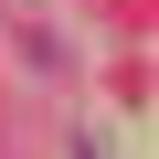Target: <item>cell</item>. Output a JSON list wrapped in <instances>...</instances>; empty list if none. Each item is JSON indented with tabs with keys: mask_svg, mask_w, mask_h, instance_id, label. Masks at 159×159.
Masks as SVG:
<instances>
[{
	"mask_svg": "<svg viewBox=\"0 0 159 159\" xmlns=\"http://www.w3.org/2000/svg\"><path fill=\"white\" fill-rule=\"evenodd\" d=\"M74 159H96V148H74Z\"/></svg>",
	"mask_w": 159,
	"mask_h": 159,
	"instance_id": "6da1fadb",
	"label": "cell"
}]
</instances>
